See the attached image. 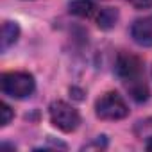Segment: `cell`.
Returning <instances> with one entry per match:
<instances>
[{"label": "cell", "instance_id": "obj_1", "mask_svg": "<svg viewBox=\"0 0 152 152\" xmlns=\"http://www.w3.org/2000/svg\"><path fill=\"white\" fill-rule=\"evenodd\" d=\"M2 93L13 99L31 97L36 90V81L29 72H7L0 79Z\"/></svg>", "mask_w": 152, "mask_h": 152}, {"label": "cell", "instance_id": "obj_2", "mask_svg": "<svg viewBox=\"0 0 152 152\" xmlns=\"http://www.w3.org/2000/svg\"><path fill=\"white\" fill-rule=\"evenodd\" d=\"M48 116L54 127H57L63 132H72L79 127L81 115L73 106H70L64 100H56L48 107Z\"/></svg>", "mask_w": 152, "mask_h": 152}, {"label": "cell", "instance_id": "obj_3", "mask_svg": "<svg viewBox=\"0 0 152 152\" xmlns=\"http://www.w3.org/2000/svg\"><path fill=\"white\" fill-rule=\"evenodd\" d=\"M95 115L100 120H122L129 115V107L120 93L107 91L95 102Z\"/></svg>", "mask_w": 152, "mask_h": 152}, {"label": "cell", "instance_id": "obj_4", "mask_svg": "<svg viewBox=\"0 0 152 152\" xmlns=\"http://www.w3.org/2000/svg\"><path fill=\"white\" fill-rule=\"evenodd\" d=\"M115 72L124 81L125 88L134 84V83L145 81L143 79V63H141V59L138 56H134V54H129V52L118 54L116 64H115Z\"/></svg>", "mask_w": 152, "mask_h": 152}, {"label": "cell", "instance_id": "obj_5", "mask_svg": "<svg viewBox=\"0 0 152 152\" xmlns=\"http://www.w3.org/2000/svg\"><path fill=\"white\" fill-rule=\"evenodd\" d=\"M131 38L140 47H152V15L138 18L131 25Z\"/></svg>", "mask_w": 152, "mask_h": 152}, {"label": "cell", "instance_id": "obj_6", "mask_svg": "<svg viewBox=\"0 0 152 152\" xmlns=\"http://www.w3.org/2000/svg\"><path fill=\"white\" fill-rule=\"evenodd\" d=\"M20 38V27L16 22H4L2 25V45H0V48H2V52H6L9 47H13Z\"/></svg>", "mask_w": 152, "mask_h": 152}, {"label": "cell", "instance_id": "obj_7", "mask_svg": "<svg viewBox=\"0 0 152 152\" xmlns=\"http://www.w3.org/2000/svg\"><path fill=\"white\" fill-rule=\"evenodd\" d=\"M68 9H70L72 15L81 16V18H90L97 11V7H95V4L91 0H70Z\"/></svg>", "mask_w": 152, "mask_h": 152}, {"label": "cell", "instance_id": "obj_8", "mask_svg": "<svg viewBox=\"0 0 152 152\" xmlns=\"http://www.w3.org/2000/svg\"><path fill=\"white\" fill-rule=\"evenodd\" d=\"M118 22V11L113 7H104L100 9V13L97 15V25L104 31H109L116 25Z\"/></svg>", "mask_w": 152, "mask_h": 152}, {"label": "cell", "instance_id": "obj_9", "mask_svg": "<svg viewBox=\"0 0 152 152\" xmlns=\"http://www.w3.org/2000/svg\"><path fill=\"white\" fill-rule=\"evenodd\" d=\"M0 113H2V120H0V125L2 127H6L11 120H13V111H11V107L7 106V104H0Z\"/></svg>", "mask_w": 152, "mask_h": 152}, {"label": "cell", "instance_id": "obj_10", "mask_svg": "<svg viewBox=\"0 0 152 152\" xmlns=\"http://www.w3.org/2000/svg\"><path fill=\"white\" fill-rule=\"evenodd\" d=\"M127 2L132 7H136V9H148V7H152V0H127Z\"/></svg>", "mask_w": 152, "mask_h": 152}, {"label": "cell", "instance_id": "obj_11", "mask_svg": "<svg viewBox=\"0 0 152 152\" xmlns=\"http://www.w3.org/2000/svg\"><path fill=\"white\" fill-rule=\"evenodd\" d=\"M147 150H152V140H150V141L147 143Z\"/></svg>", "mask_w": 152, "mask_h": 152}]
</instances>
